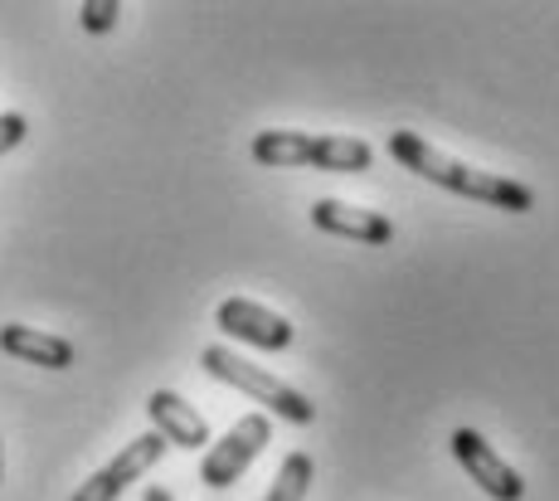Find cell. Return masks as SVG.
Wrapping results in <instances>:
<instances>
[{
    "instance_id": "obj_1",
    "label": "cell",
    "mask_w": 559,
    "mask_h": 501,
    "mask_svg": "<svg viewBox=\"0 0 559 501\" xmlns=\"http://www.w3.org/2000/svg\"><path fill=\"white\" fill-rule=\"evenodd\" d=\"M390 156L404 170H414V176L433 180V186L453 190V195L481 200V205H491V210H507V215H525V210H535V190L531 186H521V180H511V176H491V170H477L467 162H453V156L438 152V146L424 142L418 132H390Z\"/></svg>"
},
{
    "instance_id": "obj_2",
    "label": "cell",
    "mask_w": 559,
    "mask_h": 501,
    "mask_svg": "<svg viewBox=\"0 0 559 501\" xmlns=\"http://www.w3.org/2000/svg\"><path fill=\"white\" fill-rule=\"evenodd\" d=\"M253 162L258 166H297V170H336V176H356V170H370L374 146L360 142V136H336V132H287V127H273V132L253 136Z\"/></svg>"
},
{
    "instance_id": "obj_3",
    "label": "cell",
    "mask_w": 559,
    "mask_h": 501,
    "mask_svg": "<svg viewBox=\"0 0 559 501\" xmlns=\"http://www.w3.org/2000/svg\"><path fill=\"white\" fill-rule=\"evenodd\" d=\"M200 366H204V375H214L219 385L243 390L249 399L263 404L267 414H277V419H287V424H311V419H317V404H311L302 390L287 385V380H283V375H273V370L253 366V360L234 356V350H224V346H204Z\"/></svg>"
},
{
    "instance_id": "obj_4",
    "label": "cell",
    "mask_w": 559,
    "mask_h": 501,
    "mask_svg": "<svg viewBox=\"0 0 559 501\" xmlns=\"http://www.w3.org/2000/svg\"><path fill=\"white\" fill-rule=\"evenodd\" d=\"M267 439H273V429H267L263 414H243L219 443H210V453H204V463H200V482L214 487V492L234 487L243 473H249L253 457L267 448Z\"/></svg>"
},
{
    "instance_id": "obj_5",
    "label": "cell",
    "mask_w": 559,
    "mask_h": 501,
    "mask_svg": "<svg viewBox=\"0 0 559 501\" xmlns=\"http://www.w3.org/2000/svg\"><path fill=\"white\" fill-rule=\"evenodd\" d=\"M448 443H453V457L462 463V473H467L491 501H525V477L515 473V467L481 439L477 429H453Z\"/></svg>"
},
{
    "instance_id": "obj_6",
    "label": "cell",
    "mask_w": 559,
    "mask_h": 501,
    "mask_svg": "<svg viewBox=\"0 0 559 501\" xmlns=\"http://www.w3.org/2000/svg\"><path fill=\"white\" fill-rule=\"evenodd\" d=\"M214 326H219L224 336L243 341V346H258V350H287L297 341V326L287 322V317L258 307L253 297H224V302L214 307Z\"/></svg>"
},
{
    "instance_id": "obj_7",
    "label": "cell",
    "mask_w": 559,
    "mask_h": 501,
    "mask_svg": "<svg viewBox=\"0 0 559 501\" xmlns=\"http://www.w3.org/2000/svg\"><path fill=\"white\" fill-rule=\"evenodd\" d=\"M166 439H160V433L152 429V433H142V439H132L122 448V453L112 457V463L107 467H98V473L88 477V482L79 487V492H73V501H117L127 492V487L136 482V477L142 473H152V467L160 463V457H166Z\"/></svg>"
},
{
    "instance_id": "obj_8",
    "label": "cell",
    "mask_w": 559,
    "mask_h": 501,
    "mask_svg": "<svg viewBox=\"0 0 559 501\" xmlns=\"http://www.w3.org/2000/svg\"><path fill=\"white\" fill-rule=\"evenodd\" d=\"M311 224H317L321 234L374 243V249L394 239V224L384 219L380 210H360V205H346V200H317V205H311Z\"/></svg>"
},
{
    "instance_id": "obj_9",
    "label": "cell",
    "mask_w": 559,
    "mask_h": 501,
    "mask_svg": "<svg viewBox=\"0 0 559 501\" xmlns=\"http://www.w3.org/2000/svg\"><path fill=\"white\" fill-rule=\"evenodd\" d=\"M146 414H152L156 433L170 448H204L210 443V424H204V414L195 409V404L180 399L176 390H156L152 399H146Z\"/></svg>"
},
{
    "instance_id": "obj_10",
    "label": "cell",
    "mask_w": 559,
    "mask_h": 501,
    "mask_svg": "<svg viewBox=\"0 0 559 501\" xmlns=\"http://www.w3.org/2000/svg\"><path fill=\"white\" fill-rule=\"evenodd\" d=\"M0 350L15 360H25V366H45V370H69L73 366V346L63 336L53 332H35V326H0Z\"/></svg>"
},
{
    "instance_id": "obj_11",
    "label": "cell",
    "mask_w": 559,
    "mask_h": 501,
    "mask_svg": "<svg viewBox=\"0 0 559 501\" xmlns=\"http://www.w3.org/2000/svg\"><path fill=\"white\" fill-rule=\"evenodd\" d=\"M311 473H317L311 453H287L283 467H277V477H273V492H267L263 501H307Z\"/></svg>"
},
{
    "instance_id": "obj_12",
    "label": "cell",
    "mask_w": 559,
    "mask_h": 501,
    "mask_svg": "<svg viewBox=\"0 0 559 501\" xmlns=\"http://www.w3.org/2000/svg\"><path fill=\"white\" fill-rule=\"evenodd\" d=\"M117 15H122L117 0H83V10H79V20H83L88 35H107V29L117 25Z\"/></svg>"
},
{
    "instance_id": "obj_13",
    "label": "cell",
    "mask_w": 559,
    "mask_h": 501,
    "mask_svg": "<svg viewBox=\"0 0 559 501\" xmlns=\"http://www.w3.org/2000/svg\"><path fill=\"white\" fill-rule=\"evenodd\" d=\"M25 132H29V122L20 112H0V156L15 152V146L25 142Z\"/></svg>"
},
{
    "instance_id": "obj_14",
    "label": "cell",
    "mask_w": 559,
    "mask_h": 501,
    "mask_svg": "<svg viewBox=\"0 0 559 501\" xmlns=\"http://www.w3.org/2000/svg\"><path fill=\"white\" fill-rule=\"evenodd\" d=\"M142 501H176V497H170L166 487H146V497H142Z\"/></svg>"
},
{
    "instance_id": "obj_15",
    "label": "cell",
    "mask_w": 559,
    "mask_h": 501,
    "mask_svg": "<svg viewBox=\"0 0 559 501\" xmlns=\"http://www.w3.org/2000/svg\"><path fill=\"white\" fill-rule=\"evenodd\" d=\"M0 467H5V453H0Z\"/></svg>"
}]
</instances>
